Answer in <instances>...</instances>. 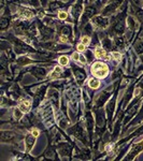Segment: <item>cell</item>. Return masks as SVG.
Here are the masks:
<instances>
[{
	"label": "cell",
	"instance_id": "obj_11",
	"mask_svg": "<svg viewBox=\"0 0 143 161\" xmlns=\"http://www.w3.org/2000/svg\"><path fill=\"white\" fill-rule=\"evenodd\" d=\"M114 43H115V45L118 46V47H122V46H124L123 38H121V37H116L115 40H114Z\"/></svg>",
	"mask_w": 143,
	"mask_h": 161
},
{
	"label": "cell",
	"instance_id": "obj_29",
	"mask_svg": "<svg viewBox=\"0 0 143 161\" xmlns=\"http://www.w3.org/2000/svg\"><path fill=\"white\" fill-rule=\"evenodd\" d=\"M79 57H80V56H79V54H78V53L73 54V58H74V59H76V60H78V59H79Z\"/></svg>",
	"mask_w": 143,
	"mask_h": 161
},
{
	"label": "cell",
	"instance_id": "obj_15",
	"mask_svg": "<svg viewBox=\"0 0 143 161\" xmlns=\"http://www.w3.org/2000/svg\"><path fill=\"white\" fill-rule=\"evenodd\" d=\"M22 113H23V112L21 111L20 109L15 110V111H14V117H15L16 119H20V118L22 117Z\"/></svg>",
	"mask_w": 143,
	"mask_h": 161
},
{
	"label": "cell",
	"instance_id": "obj_28",
	"mask_svg": "<svg viewBox=\"0 0 143 161\" xmlns=\"http://www.w3.org/2000/svg\"><path fill=\"white\" fill-rule=\"evenodd\" d=\"M60 41H62V42H67V37L62 36V37H60Z\"/></svg>",
	"mask_w": 143,
	"mask_h": 161
},
{
	"label": "cell",
	"instance_id": "obj_22",
	"mask_svg": "<svg viewBox=\"0 0 143 161\" xmlns=\"http://www.w3.org/2000/svg\"><path fill=\"white\" fill-rule=\"evenodd\" d=\"M110 43H111V42H110L109 40H104V45L105 46V47H107V48H111V44H110Z\"/></svg>",
	"mask_w": 143,
	"mask_h": 161
},
{
	"label": "cell",
	"instance_id": "obj_14",
	"mask_svg": "<svg viewBox=\"0 0 143 161\" xmlns=\"http://www.w3.org/2000/svg\"><path fill=\"white\" fill-rule=\"evenodd\" d=\"M136 50H137L138 53H143V40L138 43V45L136 46Z\"/></svg>",
	"mask_w": 143,
	"mask_h": 161
},
{
	"label": "cell",
	"instance_id": "obj_19",
	"mask_svg": "<svg viewBox=\"0 0 143 161\" xmlns=\"http://www.w3.org/2000/svg\"><path fill=\"white\" fill-rule=\"evenodd\" d=\"M82 42H83V44L84 45H87V44H90V37H84L83 39H82Z\"/></svg>",
	"mask_w": 143,
	"mask_h": 161
},
{
	"label": "cell",
	"instance_id": "obj_20",
	"mask_svg": "<svg viewBox=\"0 0 143 161\" xmlns=\"http://www.w3.org/2000/svg\"><path fill=\"white\" fill-rule=\"evenodd\" d=\"M76 75L79 76V80H80V81H82L84 78H85V75H84L83 73H81V72H79V71H76Z\"/></svg>",
	"mask_w": 143,
	"mask_h": 161
},
{
	"label": "cell",
	"instance_id": "obj_5",
	"mask_svg": "<svg viewBox=\"0 0 143 161\" xmlns=\"http://www.w3.org/2000/svg\"><path fill=\"white\" fill-rule=\"evenodd\" d=\"M94 13H95V10H94L93 8H87L85 11H84V14H83V22L86 20H88V18H90L91 16L94 15Z\"/></svg>",
	"mask_w": 143,
	"mask_h": 161
},
{
	"label": "cell",
	"instance_id": "obj_8",
	"mask_svg": "<svg viewBox=\"0 0 143 161\" xmlns=\"http://www.w3.org/2000/svg\"><path fill=\"white\" fill-rule=\"evenodd\" d=\"M31 16H32V12L27 10V9H25V10H23L22 12H21V17L23 18H30Z\"/></svg>",
	"mask_w": 143,
	"mask_h": 161
},
{
	"label": "cell",
	"instance_id": "obj_3",
	"mask_svg": "<svg viewBox=\"0 0 143 161\" xmlns=\"http://www.w3.org/2000/svg\"><path fill=\"white\" fill-rule=\"evenodd\" d=\"M96 57L101 58V59H110V56L108 55L107 52L104 50V48H97L95 52Z\"/></svg>",
	"mask_w": 143,
	"mask_h": 161
},
{
	"label": "cell",
	"instance_id": "obj_17",
	"mask_svg": "<svg viewBox=\"0 0 143 161\" xmlns=\"http://www.w3.org/2000/svg\"><path fill=\"white\" fill-rule=\"evenodd\" d=\"M60 7H62V4H60V2H53V3L50 6V8L52 9V10H56V9L60 8Z\"/></svg>",
	"mask_w": 143,
	"mask_h": 161
},
{
	"label": "cell",
	"instance_id": "obj_13",
	"mask_svg": "<svg viewBox=\"0 0 143 161\" xmlns=\"http://www.w3.org/2000/svg\"><path fill=\"white\" fill-rule=\"evenodd\" d=\"M35 135L34 136H28L26 137V143H27V145H28V147H31L32 146V144L35 143Z\"/></svg>",
	"mask_w": 143,
	"mask_h": 161
},
{
	"label": "cell",
	"instance_id": "obj_21",
	"mask_svg": "<svg viewBox=\"0 0 143 161\" xmlns=\"http://www.w3.org/2000/svg\"><path fill=\"white\" fill-rule=\"evenodd\" d=\"M58 16H59L60 20H65V18L67 17V13H66V12H59Z\"/></svg>",
	"mask_w": 143,
	"mask_h": 161
},
{
	"label": "cell",
	"instance_id": "obj_32",
	"mask_svg": "<svg viewBox=\"0 0 143 161\" xmlns=\"http://www.w3.org/2000/svg\"><path fill=\"white\" fill-rule=\"evenodd\" d=\"M81 61H82V62H86L85 58H84V57H81Z\"/></svg>",
	"mask_w": 143,
	"mask_h": 161
},
{
	"label": "cell",
	"instance_id": "obj_4",
	"mask_svg": "<svg viewBox=\"0 0 143 161\" xmlns=\"http://www.w3.org/2000/svg\"><path fill=\"white\" fill-rule=\"evenodd\" d=\"M30 107H31V104H30V102L28 101H24L22 102V103H20V106H18V109L21 110V111L23 112V113H26L30 110Z\"/></svg>",
	"mask_w": 143,
	"mask_h": 161
},
{
	"label": "cell",
	"instance_id": "obj_2",
	"mask_svg": "<svg viewBox=\"0 0 143 161\" xmlns=\"http://www.w3.org/2000/svg\"><path fill=\"white\" fill-rule=\"evenodd\" d=\"M93 24L95 25L96 27L99 28H105L109 24V20L105 17H101V16H96V17L93 18Z\"/></svg>",
	"mask_w": 143,
	"mask_h": 161
},
{
	"label": "cell",
	"instance_id": "obj_23",
	"mask_svg": "<svg viewBox=\"0 0 143 161\" xmlns=\"http://www.w3.org/2000/svg\"><path fill=\"white\" fill-rule=\"evenodd\" d=\"M137 16L141 22H143V11H139V12L137 13Z\"/></svg>",
	"mask_w": 143,
	"mask_h": 161
},
{
	"label": "cell",
	"instance_id": "obj_27",
	"mask_svg": "<svg viewBox=\"0 0 143 161\" xmlns=\"http://www.w3.org/2000/svg\"><path fill=\"white\" fill-rule=\"evenodd\" d=\"M32 135H35V136H38V135H39V131H38V130H37V129H35L34 130V131H32Z\"/></svg>",
	"mask_w": 143,
	"mask_h": 161
},
{
	"label": "cell",
	"instance_id": "obj_24",
	"mask_svg": "<svg viewBox=\"0 0 143 161\" xmlns=\"http://www.w3.org/2000/svg\"><path fill=\"white\" fill-rule=\"evenodd\" d=\"M115 29L117 30V31H123V24H122V23L117 24V26L115 27Z\"/></svg>",
	"mask_w": 143,
	"mask_h": 161
},
{
	"label": "cell",
	"instance_id": "obj_18",
	"mask_svg": "<svg viewBox=\"0 0 143 161\" xmlns=\"http://www.w3.org/2000/svg\"><path fill=\"white\" fill-rule=\"evenodd\" d=\"M8 25H9V20H7V18H2L1 20V28L2 29H4Z\"/></svg>",
	"mask_w": 143,
	"mask_h": 161
},
{
	"label": "cell",
	"instance_id": "obj_31",
	"mask_svg": "<svg viewBox=\"0 0 143 161\" xmlns=\"http://www.w3.org/2000/svg\"><path fill=\"white\" fill-rule=\"evenodd\" d=\"M133 1H135L137 4H140V3H141V0H133Z\"/></svg>",
	"mask_w": 143,
	"mask_h": 161
},
{
	"label": "cell",
	"instance_id": "obj_10",
	"mask_svg": "<svg viewBox=\"0 0 143 161\" xmlns=\"http://www.w3.org/2000/svg\"><path fill=\"white\" fill-rule=\"evenodd\" d=\"M100 85V82L98 80H95V78H91L90 81V86L91 88H98Z\"/></svg>",
	"mask_w": 143,
	"mask_h": 161
},
{
	"label": "cell",
	"instance_id": "obj_1",
	"mask_svg": "<svg viewBox=\"0 0 143 161\" xmlns=\"http://www.w3.org/2000/svg\"><path fill=\"white\" fill-rule=\"evenodd\" d=\"M91 73L97 78H105L109 73V69L105 64L102 62H95L91 66Z\"/></svg>",
	"mask_w": 143,
	"mask_h": 161
},
{
	"label": "cell",
	"instance_id": "obj_25",
	"mask_svg": "<svg viewBox=\"0 0 143 161\" xmlns=\"http://www.w3.org/2000/svg\"><path fill=\"white\" fill-rule=\"evenodd\" d=\"M85 50V45L84 44H79L78 45V51H80V52H82V51Z\"/></svg>",
	"mask_w": 143,
	"mask_h": 161
},
{
	"label": "cell",
	"instance_id": "obj_26",
	"mask_svg": "<svg viewBox=\"0 0 143 161\" xmlns=\"http://www.w3.org/2000/svg\"><path fill=\"white\" fill-rule=\"evenodd\" d=\"M113 56L115 59H119V58H121V54L117 53V52H113Z\"/></svg>",
	"mask_w": 143,
	"mask_h": 161
},
{
	"label": "cell",
	"instance_id": "obj_6",
	"mask_svg": "<svg viewBox=\"0 0 143 161\" xmlns=\"http://www.w3.org/2000/svg\"><path fill=\"white\" fill-rule=\"evenodd\" d=\"M32 73H34L38 78H41L45 75V70L42 69V68H36V69L32 71Z\"/></svg>",
	"mask_w": 143,
	"mask_h": 161
},
{
	"label": "cell",
	"instance_id": "obj_16",
	"mask_svg": "<svg viewBox=\"0 0 143 161\" xmlns=\"http://www.w3.org/2000/svg\"><path fill=\"white\" fill-rule=\"evenodd\" d=\"M59 64L62 65V66H66V65H68V58L66 57V56H62V57L59 58Z\"/></svg>",
	"mask_w": 143,
	"mask_h": 161
},
{
	"label": "cell",
	"instance_id": "obj_9",
	"mask_svg": "<svg viewBox=\"0 0 143 161\" xmlns=\"http://www.w3.org/2000/svg\"><path fill=\"white\" fill-rule=\"evenodd\" d=\"M62 73V69H60L59 67H56L55 69H54V71L51 73V75H50V78H57L59 74Z\"/></svg>",
	"mask_w": 143,
	"mask_h": 161
},
{
	"label": "cell",
	"instance_id": "obj_7",
	"mask_svg": "<svg viewBox=\"0 0 143 161\" xmlns=\"http://www.w3.org/2000/svg\"><path fill=\"white\" fill-rule=\"evenodd\" d=\"M14 136H15V135H14V133H12V132H2V140H3V141H10Z\"/></svg>",
	"mask_w": 143,
	"mask_h": 161
},
{
	"label": "cell",
	"instance_id": "obj_12",
	"mask_svg": "<svg viewBox=\"0 0 143 161\" xmlns=\"http://www.w3.org/2000/svg\"><path fill=\"white\" fill-rule=\"evenodd\" d=\"M69 146H62V148H59V153L62 154V156H66L69 154Z\"/></svg>",
	"mask_w": 143,
	"mask_h": 161
},
{
	"label": "cell",
	"instance_id": "obj_30",
	"mask_svg": "<svg viewBox=\"0 0 143 161\" xmlns=\"http://www.w3.org/2000/svg\"><path fill=\"white\" fill-rule=\"evenodd\" d=\"M139 92H140L139 89H136L135 90V96H138V95H139Z\"/></svg>",
	"mask_w": 143,
	"mask_h": 161
}]
</instances>
